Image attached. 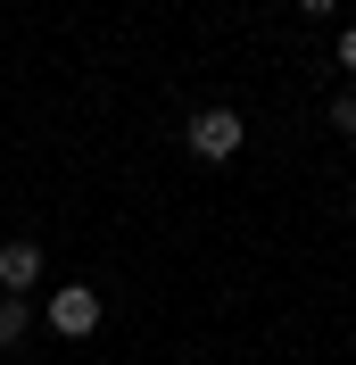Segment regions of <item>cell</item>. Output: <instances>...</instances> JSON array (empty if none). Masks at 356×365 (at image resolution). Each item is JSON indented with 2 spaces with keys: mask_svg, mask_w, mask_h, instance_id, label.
Listing matches in <instances>:
<instances>
[{
  "mask_svg": "<svg viewBox=\"0 0 356 365\" xmlns=\"http://www.w3.org/2000/svg\"><path fill=\"white\" fill-rule=\"evenodd\" d=\"M241 141H248V125L232 108H199V116H191V158L224 166V158H241Z\"/></svg>",
  "mask_w": 356,
  "mask_h": 365,
  "instance_id": "obj_1",
  "label": "cell"
},
{
  "mask_svg": "<svg viewBox=\"0 0 356 365\" xmlns=\"http://www.w3.org/2000/svg\"><path fill=\"white\" fill-rule=\"evenodd\" d=\"M50 332H58V341H83V332H100V291H91V282L58 291V299H50Z\"/></svg>",
  "mask_w": 356,
  "mask_h": 365,
  "instance_id": "obj_2",
  "label": "cell"
},
{
  "mask_svg": "<svg viewBox=\"0 0 356 365\" xmlns=\"http://www.w3.org/2000/svg\"><path fill=\"white\" fill-rule=\"evenodd\" d=\"M33 282H42V250H33V241H0V291H33Z\"/></svg>",
  "mask_w": 356,
  "mask_h": 365,
  "instance_id": "obj_3",
  "label": "cell"
},
{
  "mask_svg": "<svg viewBox=\"0 0 356 365\" xmlns=\"http://www.w3.org/2000/svg\"><path fill=\"white\" fill-rule=\"evenodd\" d=\"M17 341H25V299L9 291V299H0V349H17Z\"/></svg>",
  "mask_w": 356,
  "mask_h": 365,
  "instance_id": "obj_4",
  "label": "cell"
},
{
  "mask_svg": "<svg viewBox=\"0 0 356 365\" xmlns=\"http://www.w3.org/2000/svg\"><path fill=\"white\" fill-rule=\"evenodd\" d=\"M332 125H340V133H356V91H340V100H332Z\"/></svg>",
  "mask_w": 356,
  "mask_h": 365,
  "instance_id": "obj_5",
  "label": "cell"
},
{
  "mask_svg": "<svg viewBox=\"0 0 356 365\" xmlns=\"http://www.w3.org/2000/svg\"><path fill=\"white\" fill-rule=\"evenodd\" d=\"M340 67L356 75V25H340Z\"/></svg>",
  "mask_w": 356,
  "mask_h": 365,
  "instance_id": "obj_6",
  "label": "cell"
},
{
  "mask_svg": "<svg viewBox=\"0 0 356 365\" xmlns=\"http://www.w3.org/2000/svg\"><path fill=\"white\" fill-rule=\"evenodd\" d=\"M298 9H307V17H332V9H340V0H298Z\"/></svg>",
  "mask_w": 356,
  "mask_h": 365,
  "instance_id": "obj_7",
  "label": "cell"
}]
</instances>
